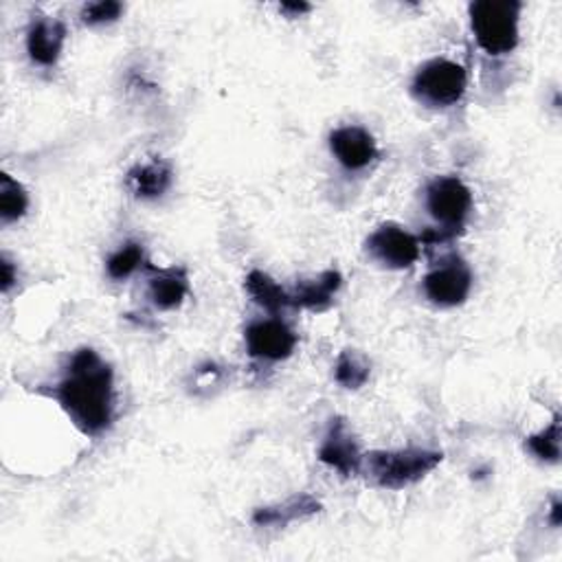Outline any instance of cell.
<instances>
[{"mask_svg":"<svg viewBox=\"0 0 562 562\" xmlns=\"http://www.w3.org/2000/svg\"><path fill=\"white\" fill-rule=\"evenodd\" d=\"M53 396L84 435L97 438L112 425V369L95 349H80L73 354Z\"/></svg>","mask_w":562,"mask_h":562,"instance_id":"obj_1","label":"cell"},{"mask_svg":"<svg viewBox=\"0 0 562 562\" xmlns=\"http://www.w3.org/2000/svg\"><path fill=\"white\" fill-rule=\"evenodd\" d=\"M444 455L429 449H398V451H373L362 457L364 477L379 488L403 490L422 481L442 464Z\"/></svg>","mask_w":562,"mask_h":562,"instance_id":"obj_2","label":"cell"},{"mask_svg":"<svg viewBox=\"0 0 562 562\" xmlns=\"http://www.w3.org/2000/svg\"><path fill=\"white\" fill-rule=\"evenodd\" d=\"M521 12L516 0H479L468 8L470 29L481 51L492 58L510 56L521 40Z\"/></svg>","mask_w":562,"mask_h":562,"instance_id":"obj_3","label":"cell"},{"mask_svg":"<svg viewBox=\"0 0 562 562\" xmlns=\"http://www.w3.org/2000/svg\"><path fill=\"white\" fill-rule=\"evenodd\" d=\"M468 88V73L462 64L446 60V58H433L425 62L411 82V95L429 106V108H451L459 104Z\"/></svg>","mask_w":562,"mask_h":562,"instance_id":"obj_4","label":"cell"},{"mask_svg":"<svg viewBox=\"0 0 562 562\" xmlns=\"http://www.w3.org/2000/svg\"><path fill=\"white\" fill-rule=\"evenodd\" d=\"M427 210L442 231L455 234L473 212L470 187L457 176H438L427 187Z\"/></svg>","mask_w":562,"mask_h":562,"instance_id":"obj_5","label":"cell"},{"mask_svg":"<svg viewBox=\"0 0 562 562\" xmlns=\"http://www.w3.org/2000/svg\"><path fill=\"white\" fill-rule=\"evenodd\" d=\"M367 255L392 271L411 268L422 253V242L403 225L387 223L364 240Z\"/></svg>","mask_w":562,"mask_h":562,"instance_id":"obj_6","label":"cell"},{"mask_svg":"<svg viewBox=\"0 0 562 562\" xmlns=\"http://www.w3.org/2000/svg\"><path fill=\"white\" fill-rule=\"evenodd\" d=\"M473 284H475V277L470 266L459 258H451L440 262L435 268H431L425 275L422 290L433 306L457 308L466 303V299L470 297Z\"/></svg>","mask_w":562,"mask_h":562,"instance_id":"obj_7","label":"cell"},{"mask_svg":"<svg viewBox=\"0 0 562 562\" xmlns=\"http://www.w3.org/2000/svg\"><path fill=\"white\" fill-rule=\"evenodd\" d=\"M247 349L253 358L266 362H279L292 356L297 347V334L282 319H262L244 332Z\"/></svg>","mask_w":562,"mask_h":562,"instance_id":"obj_8","label":"cell"},{"mask_svg":"<svg viewBox=\"0 0 562 562\" xmlns=\"http://www.w3.org/2000/svg\"><path fill=\"white\" fill-rule=\"evenodd\" d=\"M330 152L347 171H362L379 160V143L360 125H340L330 132Z\"/></svg>","mask_w":562,"mask_h":562,"instance_id":"obj_9","label":"cell"},{"mask_svg":"<svg viewBox=\"0 0 562 562\" xmlns=\"http://www.w3.org/2000/svg\"><path fill=\"white\" fill-rule=\"evenodd\" d=\"M319 459L340 473L343 477H354L360 473L362 468V455L358 449V442L347 425V420L343 418H334L330 422V429L323 438V444L319 449Z\"/></svg>","mask_w":562,"mask_h":562,"instance_id":"obj_10","label":"cell"},{"mask_svg":"<svg viewBox=\"0 0 562 562\" xmlns=\"http://www.w3.org/2000/svg\"><path fill=\"white\" fill-rule=\"evenodd\" d=\"M67 43V27L49 16L32 21L27 29V53L38 67H56Z\"/></svg>","mask_w":562,"mask_h":562,"instance_id":"obj_11","label":"cell"},{"mask_svg":"<svg viewBox=\"0 0 562 562\" xmlns=\"http://www.w3.org/2000/svg\"><path fill=\"white\" fill-rule=\"evenodd\" d=\"M174 182V171L169 163L154 158L147 163H139L128 171L130 192L141 201H156L167 194Z\"/></svg>","mask_w":562,"mask_h":562,"instance_id":"obj_12","label":"cell"},{"mask_svg":"<svg viewBox=\"0 0 562 562\" xmlns=\"http://www.w3.org/2000/svg\"><path fill=\"white\" fill-rule=\"evenodd\" d=\"M321 512V503L312 497V494H295L290 499H286L284 503L277 505H268V507H260L253 514V523L258 527H273V529H282L290 523L310 518L314 514Z\"/></svg>","mask_w":562,"mask_h":562,"instance_id":"obj_13","label":"cell"},{"mask_svg":"<svg viewBox=\"0 0 562 562\" xmlns=\"http://www.w3.org/2000/svg\"><path fill=\"white\" fill-rule=\"evenodd\" d=\"M190 292V279L182 268H154L147 284V297L158 310H176Z\"/></svg>","mask_w":562,"mask_h":562,"instance_id":"obj_14","label":"cell"},{"mask_svg":"<svg viewBox=\"0 0 562 562\" xmlns=\"http://www.w3.org/2000/svg\"><path fill=\"white\" fill-rule=\"evenodd\" d=\"M340 286H343V277L338 271H323L316 277L299 282L297 288L290 292V299H292V306L319 312L334 301Z\"/></svg>","mask_w":562,"mask_h":562,"instance_id":"obj_15","label":"cell"},{"mask_svg":"<svg viewBox=\"0 0 562 562\" xmlns=\"http://www.w3.org/2000/svg\"><path fill=\"white\" fill-rule=\"evenodd\" d=\"M247 292L249 297L264 310L268 312H282L288 306H292L290 292H286L271 275L262 273V271H251L247 277Z\"/></svg>","mask_w":562,"mask_h":562,"instance_id":"obj_16","label":"cell"},{"mask_svg":"<svg viewBox=\"0 0 562 562\" xmlns=\"http://www.w3.org/2000/svg\"><path fill=\"white\" fill-rule=\"evenodd\" d=\"M29 210V194L10 174L0 176V220L3 225L19 223Z\"/></svg>","mask_w":562,"mask_h":562,"instance_id":"obj_17","label":"cell"},{"mask_svg":"<svg viewBox=\"0 0 562 562\" xmlns=\"http://www.w3.org/2000/svg\"><path fill=\"white\" fill-rule=\"evenodd\" d=\"M369 373H371V367H369L367 358L360 356V354L354 351V349H345V351L338 356L336 367H334V379H336V383H338L343 390H349V392L360 390V387L369 381Z\"/></svg>","mask_w":562,"mask_h":562,"instance_id":"obj_18","label":"cell"},{"mask_svg":"<svg viewBox=\"0 0 562 562\" xmlns=\"http://www.w3.org/2000/svg\"><path fill=\"white\" fill-rule=\"evenodd\" d=\"M145 264V251L139 242H128L123 244L119 251H115L108 262H106V271L108 277L115 282H123L130 275H134L141 266Z\"/></svg>","mask_w":562,"mask_h":562,"instance_id":"obj_19","label":"cell"},{"mask_svg":"<svg viewBox=\"0 0 562 562\" xmlns=\"http://www.w3.org/2000/svg\"><path fill=\"white\" fill-rule=\"evenodd\" d=\"M525 446L536 459L547 462V464H558V459H560V416H555L551 420V425L545 427L542 431L529 435Z\"/></svg>","mask_w":562,"mask_h":562,"instance_id":"obj_20","label":"cell"},{"mask_svg":"<svg viewBox=\"0 0 562 562\" xmlns=\"http://www.w3.org/2000/svg\"><path fill=\"white\" fill-rule=\"evenodd\" d=\"M121 14H123V5L117 3V0H101V3L84 5L80 19L88 27H104V25L117 23Z\"/></svg>","mask_w":562,"mask_h":562,"instance_id":"obj_21","label":"cell"},{"mask_svg":"<svg viewBox=\"0 0 562 562\" xmlns=\"http://www.w3.org/2000/svg\"><path fill=\"white\" fill-rule=\"evenodd\" d=\"M16 282H19V273L10 262V258L3 255V260H0V288H3V292H10Z\"/></svg>","mask_w":562,"mask_h":562,"instance_id":"obj_22","label":"cell"},{"mask_svg":"<svg viewBox=\"0 0 562 562\" xmlns=\"http://www.w3.org/2000/svg\"><path fill=\"white\" fill-rule=\"evenodd\" d=\"M279 10H282V14H286L288 19H299V16H303V14L310 12V5H306V3H284Z\"/></svg>","mask_w":562,"mask_h":562,"instance_id":"obj_23","label":"cell"}]
</instances>
